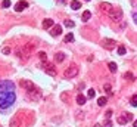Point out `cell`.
<instances>
[{
  "label": "cell",
  "instance_id": "cell-1",
  "mask_svg": "<svg viewBox=\"0 0 137 127\" xmlns=\"http://www.w3.org/2000/svg\"><path fill=\"white\" fill-rule=\"evenodd\" d=\"M15 99L16 96L13 92H8V93L0 95V110H8L10 108L13 103H15Z\"/></svg>",
  "mask_w": 137,
  "mask_h": 127
},
{
  "label": "cell",
  "instance_id": "cell-2",
  "mask_svg": "<svg viewBox=\"0 0 137 127\" xmlns=\"http://www.w3.org/2000/svg\"><path fill=\"white\" fill-rule=\"evenodd\" d=\"M15 84L9 80H0V95L8 93V92H13Z\"/></svg>",
  "mask_w": 137,
  "mask_h": 127
},
{
  "label": "cell",
  "instance_id": "cell-3",
  "mask_svg": "<svg viewBox=\"0 0 137 127\" xmlns=\"http://www.w3.org/2000/svg\"><path fill=\"white\" fill-rule=\"evenodd\" d=\"M77 74H78L77 65H71V67H68L65 71H63V77H65V78H74Z\"/></svg>",
  "mask_w": 137,
  "mask_h": 127
},
{
  "label": "cell",
  "instance_id": "cell-4",
  "mask_svg": "<svg viewBox=\"0 0 137 127\" xmlns=\"http://www.w3.org/2000/svg\"><path fill=\"white\" fill-rule=\"evenodd\" d=\"M108 16L111 18L113 22H120L121 19H122V10L121 9H112L111 12L108 13Z\"/></svg>",
  "mask_w": 137,
  "mask_h": 127
},
{
  "label": "cell",
  "instance_id": "cell-5",
  "mask_svg": "<svg viewBox=\"0 0 137 127\" xmlns=\"http://www.w3.org/2000/svg\"><path fill=\"white\" fill-rule=\"evenodd\" d=\"M15 53H16L18 58H19V59H22V61H27V59H28V56H30V53L25 50V47H24V46H18L16 49H15Z\"/></svg>",
  "mask_w": 137,
  "mask_h": 127
},
{
  "label": "cell",
  "instance_id": "cell-6",
  "mask_svg": "<svg viewBox=\"0 0 137 127\" xmlns=\"http://www.w3.org/2000/svg\"><path fill=\"white\" fill-rule=\"evenodd\" d=\"M19 84L22 86L24 89H25L27 92H33V90H37L35 89V84L33 83V81H30V80H21V83Z\"/></svg>",
  "mask_w": 137,
  "mask_h": 127
},
{
  "label": "cell",
  "instance_id": "cell-7",
  "mask_svg": "<svg viewBox=\"0 0 137 127\" xmlns=\"http://www.w3.org/2000/svg\"><path fill=\"white\" fill-rule=\"evenodd\" d=\"M44 71L52 77L56 76V67H55L53 64H50V62H46V64H44Z\"/></svg>",
  "mask_w": 137,
  "mask_h": 127
},
{
  "label": "cell",
  "instance_id": "cell-8",
  "mask_svg": "<svg viewBox=\"0 0 137 127\" xmlns=\"http://www.w3.org/2000/svg\"><path fill=\"white\" fill-rule=\"evenodd\" d=\"M102 46L105 49H108V50H112V49L117 46V43H115V40H112V39H105L102 42Z\"/></svg>",
  "mask_w": 137,
  "mask_h": 127
},
{
  "label": "cell",
  "instance_id": "cell-9",
  "mask_svg": "<svg viewBox=\"0 0 137 127\" xmlns=\"http://www.w3.org/2000/svg\"><path fill=\"white\" fill-rule=\"evenodd\" d=\"M27 8H28V3H27L25 0H19L16 5H15V10H16V12H22V10Z\"/></svg>",
  "mask_w": 137,
  "mask_h": 127
},
{
  "label": "cell",
  "instance_id": "cell-10",
  "mask_svg": "<svg viewBox=\"0 0 137 127\" xmlns=\"http://www.w3.org/2000/svg\"><path fill=\"white\" fill-rule=\"evenodd\" d=\"M62 34V27L60 25H53L50 30V35L52 37H58V35H60Z\"/></svg>",
  "mask_w": 137,
  "mask_h": 127
},
{
  "label": "cell",
  "instance_id": "cell-11",
  "mask_svg": "<svg viewBox=\"0 0 137 127\" xmlns=\"http://www.w3.org/2000/svg\"><path fill=\"white\" fill-rule=\"evenodd\" d=\"M100 9H102V12H105V13H109L112 9V5H109V3H100Z\"/></svg>",
  "mask_w": 137,
  "mask_h": 127
},
{
  "label": "cell",
  "instance_id": "cell-12",
  "mask_svg": "<svg viewBox=\"0 0 137 127\" xmlns=\"http://www.w3.org/2000/svg\"><path fill=\"white\" fill-rule=\"evenodd\" d=\"M63 59H65V53H63V52H58V53H56V55H55V61H56V62H63Z\"/></svg>",
  "mask_w": 137,
  "mask_h": 127
},
{
  "label": "cell",
  "instance_id": "cell-13",
  "mask_svg": "<svg viewBox=\"0 0 137 127\" xmlns=\"http://www.w3.org/2000/svg\"><path fill=\"white\" fill-rule=\"evenodd\" d=\"M55 25V22H53V19H44L43 21V28H52V27Z\"/></svg>",
  "mask_w": 137,
  "mask_h": 127
},
{
  "label": "cell",
  "instance_id": "cell-14",
  "mask_svg": "<svg viewBox=\"0 0 137 127\" xmlns=\"http://www.w3.org/2000/svg\"><path fill=\"white\" fill-rule=\"evenodd\" d=\"M90 18H92V12H90V10H84V12H83V16H81L83 22H87Z\"/></svg>",
  "mask_w": 137,
  "mask_h": 127
},
{
  "label": "cell",
  "instance_id": "cell-15",
  "mask_svg": "<svg viewBox=\"0 0 137 127\" xmlns=\"http://www.w3.org/2000/svg\"><path fill=\"white\" fill-rule=\"evenodd\" d=\"M80 8H81V3H80V2H77V0H72V2H71V9L78 10Z\"/></svg>",
  "mask_w": 137,
  "mask_h": 127
},
{
  "label": "cell",
  "instance_id": "cell-16",
  "mask_svg": "<svg viewBox=\"0 0 137 127\" xmlns=\"http://www.w3.org/2000/svg\"><path fill=\"white\" fill-rule=\"evenodd\" d=\"M86 96H84V95H78L77 96V103L78 105H84V103H86Z\"/></svg>",
  "mask_w": 137,
  "mask_h": 127
},
{
  "label": "cell",
  "instance_id": "cell-17",
  "mask_svg": "<svg viewBox=\"0 0 137 127\" xmlns=\"http://www.w3.org/2000/svg\"><path fill=\"white\" fill-rule=\"evenodd\" d=\"M117 121H118V124H121V126H124V124H125V123H127L128 120H127V117H125V115H120V117L117 118Z\"/></svg>",
  "mask_w": 137,
  "mask_h": 127
},
{
  "label": "cell",
  "instance_id": "cell-18",
  "mask_svg": "<svg viewBox=\"0 0 137 127\" xmlns=\"http://www.w3.org/2000/svg\"><path fill=\"white\" fill-rule=\"evenodd\" d=\"M63 42L65 43H69V42H74V34L72 33H68L65 35V39H63Z\"/></svg>",
  "mask_w": 137,
  "mask_h": 127
},
{
  "label": "cell",
  "instance_id": "cell-19",
  "mask_svg": "<svg viewBox=\"0 0 137 127\" xmlns=\"http://www.w3.org/2000/svg\"><path fill=\"white\" fill-rule=\"evenodd\" d=\"M108 67H109V71H111V72H117V64H115V62H109Z\"/></svg>",
  "mask_w": 137,
  "mask_h": 127
},
{
  "label": "cell",
  "instance_id": "cell-20",
  "mask_svg": "<svg viewBox=\"0 0 137 127\" xmlns=\"http://www.w3.org/2000/svg\"><path fill=\"white\" fill-rule=\"evenodd\" d=\"M124 78H125V80H130V81H133V80H134V76H133V72H125V74H124Z\"/></svg>",
  "mask_w": 137,
  "mask_h": 127
},
{
  "label": "cell",
  "instance_id": "cell-21",
  "mask_svg": "<svg viewBox=\"0 0 137 127\" xmlns=\"http://www.w3.org/2000/svg\"><path fill=\"white\" fill-rule=\"evenodd\" d=\"M106 98H99V99H97V105H99V106H105V105H106Z\"/></svg>",
  "mask_w": 137,
  "mask_h": 127
},
{
  "label": "cell",
  "instance_id": "cell-22",
  "mask_svg": "<svg viewBox=\"0 0 137 127\" xmlns=\"http://www.w3.org/2000/svg\"><path fill=\"white\" fill-rule=\"evenodd\" d=\"M38 58L43 61V62H47V55H46V52H40V53H38Z\"/></svg>",
  "mask_w": 137,
  "mask_h": 127
},
{
  "label": "cell",
  "instance_id": "cell-23",
  "mask_svg": "<svg viewBox=\"0 0 137 127\" xmlns=\"http://www.w3.org/2000/svg\"><path fill=\"white\" fill-rule=\"evenodd\" d=\"M127 53V49L124 46H118V55H125Z\"/></svg>",
  "mask_w": 137,
  "mask_h": 127
},
{
  "label": "cell",
  "instance_id": "cell-24",
  "mask_svg": "<svg viewBox=\"0 0 137 127\" xmlns=\"http://www.w3.org/2000/svg\"><path fill=\"white\" fill-rule=\"evenodd\" d=\"M10 127H21V126H19V123H18V117L12 120V123H10Z\"/></svg>",
  "mask_w": 137,
  "mask_h": 127
},
{
  "label": "cell",
  "instance_id": "cell-25",
  "mask_svg": "<svg viewBox=\"0 0 137 127\" xmlns=\"http://www.w3.org/2000/svg\"><path fill=\"white\" fill-rule=\"evenodd\" d=\"M74 25H75V24H74V21H69V19H66V21H65V27H68V28H72Z\"/></svg>",
  "mask_w": 137,
  "mask_h": 127
},
{
  "label": "cell",
  "instance_id": "cell-26",
  "mask_svg": "<svg viewBox=\"0 0 137 127\" xmlns=\"http://www.w3.org/2000/svg\"><path fill=\"white\" fill-rule=\"evenodd\" d=\"M2 53H3V55H10V53H12V49H10V47H3Z\"/></svg>",
  "mask_w": 137,
  "mask_h": 127
},
{
  "label": "cell",
  "instance_id": "cell-27",
  "mask_svg": "<svg viewBox=\"0 0 137 127\" xmlns=\"http://www.w3.org/2000/svg\"><path fill=\"white\" fill-rule=\"evenodd\" d=\"M94 95H96L94 89H88V92H87V96H88V98H94Z\"/></svg>",
  "mask_w": 137,
  "mask_h": 127
},
{
  "label": "cell",
  "instance_id": "cell-28",
  "mask_svg": "<svg viewBox=\"0 0 137 127\" xmlns=\"http://www.w3.org/2000/svg\"><path fill=\"white\" fill-rule=\"evenodd\" d=\"M131 105H133V106H137V95H134V96L131 98Z\"/></svg>",
  "mask_w": 137,
  "mask_h": 127
},
{
  "label": "cell",
  "instance_id": "cell-29",
  "mask_svg": "<svg viewBox=\"0 0 137 127\" xmlns=\"http://www.w3.org/2000/svg\"><path fill=\"white\" fill-rule=\"evenodd\" d=\"M2 6H3V8H9V6H10V0H3Z\"/></svg>",
  "mask_w": 137,
  "mask_h": 127
},
{
  "label": "cell",
  "instance_id": "cell-30",
  "mask_svg": "<svg viewBox=\"0 0 137 127\" xmlns=\"http://www.w3.org/2000/svg\"><path fill=\"white\" fill-rule=\"evenodd\" d=\"M103 89H105V92H108V93L111 95V84H105L103 86Z\"/></svg>",
  "mask_w": 137,
  "mask_h": 127
},
{
  "label": "cell",
  "instance_id": "cell-31",
  "mask_svg": "<svg viewBox=\"0 0 137 127\" xmlns=\"http://www.w3.org/2000/svg\"><path fill=\"white\" fill-rule=\"evenodd\" d=\"M105 115H106V118H109V117L112 115V111H111V110H108L106 112H105Z\"/></svg>",
  "mask_w": 137,
  "mask_h": 127
},
{
  "label": "cell",
  "instance_id": "cell-32",
  "mask_svg": "<svg viewBox=\"0 0 137 127\" xmlns=\"http://www.w3.org/2000/svg\"><path fill=\"white\" fill-rule=\"evenodd\" d=\"M60 98H62L63 101H68V96H66V93H62V95H60Z\"/></svg>",
  "mask_w": 137,
  "mask_h": 127
},
{
  "label": "cell",
  "instance_id": "cell-33",
  "mask_svg": "<svg viewBox=\"0 0 137 127\" xmlns=\"http://www.w3.org/2000/svg\"><path fill=\"white\" fill-rule=\"evenodd\" d=\"M125 117H127V120H128V121L133 118V115H131V114H128V112H125Z\"/></svg>",
  "mask_w": 137,
  "mask_h": 127
},
{
  "label": "cell",
  "instance_id": "cell-34",
  "mask_svg": "<svg viewBox=\"0 0 137 127\" xmlns=\"http://www.w3.org/2000/svg\"><path fill=\"white\" fill-rule=\"evenodd\" d=\"M105 127H112V123H111V121H109V120H108V121L105 123Z\"/></svg>",
  "mask_w": 137,
  "mask_h": 127
},
{
  "label": "cell",
  "instance_id": "cell-35",
  "mask_svg": "<svg viewBox=\"0 0 137 127\" xmlns=\"http://www.w3.org/2000/svg\"><path fill=\"white\" fill-rule=\"evenodd\" d=\"M131 5H133V6H137V0H131Z\"/></svg>",
  "mask_w": 137,
  "mask_h": 127
},
{
  "label": "cell",
  "instance_id": "cell-36",
  "mask_svg": "<svg viewBox=\"0 0 137 127\" xmlns=\"http://www.w3.org/2000/svg\"><path fill=\"white\" fill-rule=\"evenodd\" d=\"M133 18H134V22L137 24V13H134V15H133Z\"/></svg>",
  "mask_w": 137,
  "mask_h": 127
},
{
  "label": "cell",
  "instance_id": "cell-37",
  "mask_svg": "<svg viewBox=\"0 0 137 127\" xmlns=\"http://www.w3.org/2000/svg\"><path fill=\"white\" fill-rule=\"evenodd\" d=\"M133 127H137V120L134 121V124H133Z\"/></svg>",
  "mask_w": 137,
  "mask_h": 127
},
{
  "label": "cell",
  "instance_id": "cell-38",
  "mask_svg": "<svg viewBox=\"0 0 137 127\" xmlns=\"http://www.w3.org/2000/svg\"><path fill=\"white\" fill-rule=\"evenodd\" d=\"M93 127H102V126H100V124H94Z\"/></svg>",
  "mask_w": 137,
  "mask_h": 127
},
{
  "label": "cell",
  "instance_id": "cell-39",
  "mask_svg": "<svg viewBox=\"0 0 137 127\" xmlns=\"http://www.w3.org/2000/svg\"><path fill=\"white\" fill-rule=\"evenodd\" d=\"M86 2H90V0H86Z\"/></svg>",
  "mask_w": 137,
  "mask_h": 127
}]
</instances>
